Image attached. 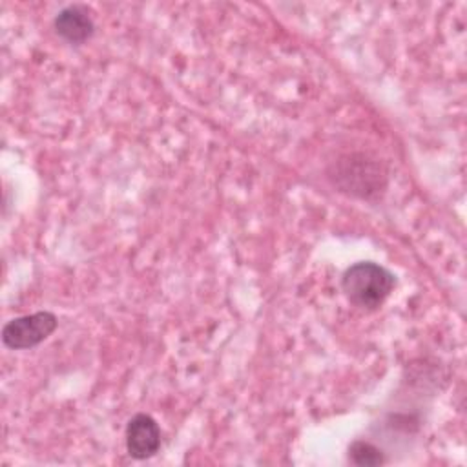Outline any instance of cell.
Listing matches in <instances>:
<instances>
[{
	"mask_svg": "<svg viewBox=\"0 0 467 467\" xmlns=\"http://www.w3.org/2000/svg\"><path fill=\"white\" fill-rule=\"evenodd\" d=\"M53 26H55V31L69 44H82L88 38H91L95 31V22L91 18V13L82 4H71L60 9L55 16Z\"/></svg>",
	"mask_w": 467,
	"mask_h": 467,
	"instance_id": "277c9868",
	"label": "cell"
},
{
	"mask_svg": "<svg viewBox=\"0 0 467 467\" xmlns=\"http://www.w3.org/2000/svg\"><path fill=\"white\" fill-rule=\"evenodd\" d=\"M348 462L359 467H376L385 463L383 452L365 440H356L348 447Z\"/></svg>",
	"mask_w": 467,
	"mask_h": 467,
	"instance_id": "5b68a950",
	"label": "cell"
},
{
	"mask_svg": "<svg viewBox=\"0 0 467 467\" xmlns=\"http://www.w3.org/2000/svg\"><path fill=\"white\" fill-rule=\"evenodd\" d=\"M394 274L372 261L354 263L341 277V288L347 299L363 310L381 306L394 290Z\"/></svg>",
	"mask_w": 467,
	"mask_h": 467,
	"instance_id": "6da1fadb",
	"label": "cell"
},
{
	"mask_svg": "<svg viewBox=\"0 0 467 467\" xmlns=\"http://www.w3.org/2000/svg\"><path fill=\"white\" fill-rule=\"evenodd\" d=\"M57 325V316L47 310L20 316L4 325L2 341L11 350L31 348L47 339L55 332Z\"/></svg>",
	"mask_w": 467,
	"mask_h": 467,
	"instance_id": "7a4b0ae2",
	"label": "cell"
},
{
	"mask_svg": "<svg viewBox=\"0 0 467 467\" xmlns=\"http://www.w3.org/2000/svg\"><path fill=\"white\" fill-rule=\"evenodd\" d=\"M126 451L135 460L151 458L161 447V429L148 414H135L126 425Z\"/></svg>",
	"mask_w": 467,
	"mask_h": 467,
	"instance_id": "3957f363",
	"label": "cell"
}]
</instances>
